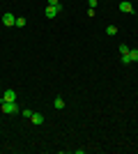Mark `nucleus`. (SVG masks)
<instances>
[{"instance_id": "nucleus-1", "label": "nucleus", "mask_w": 138, "mask_h": 154, "mask_svg": "<svg viewBox=\"0 0 138 154\" xmlns=\"http://www.w3.org/2000/svg\"><path fill=\"white\" fill-rule=\"evenodd\" d=\"M0 110L2 113H7V115H12V113H19V106H16V101H2L0 103Z\"/></svg>"}, {"instance_id": "nucleus-2", "label": "nucleus", "mask_w": 138, "mask_h": 154, "mask_svg": "<svg viewBox=\"0 0 138 154\" xmlns=\"http://www.w3.org/2000/svg\"><path fill=\"white\" fill-rule=\"evenodd\" d=\"M60 12H62V7H60V5H48L44 14H46V19H55Z\"/></svg>"}, {"instance_id": "nucleus-3", "label": "nucleus", "mask_w": 138, "mask_h": 154, "mask_svg": "<svg viewBox=\"0 0 138 154\" xmlns=\"http://www.w3.org/2000/svg\"><path fill=\"white\" fill-rule=\"evenodd\" d=\"M2 23H5L7 28H14V23H16V16H14L12 12H5V14H2Z\"/></svg>"}, {"instance_id": "nucleus-4", "label": "nucleus", "mask_w": 138, "mask_h": 154, "mask_svg": "<svg viewBox=\"0 0 138 154\" xmlns=\"http://www.w3.org/2000/svg\"><path fill=\"white\" fill-rule=\"evenodd\" d=\"M30 122H32L35 127H41V124H44V115H41V113H32V115H30Z\"/></svg>"}, {"instance_id": "nucleus-5", "label": "nucleus", "mask_w": 138, "mask_h": 154, "mask_svg": "<svg viewBox=\"0 0 138 154\" xmlns=\"http://www.w3.org/2000/svg\"><path fill=\"white\" fill-rule=\"evenodd\" d=\"M120 12H122V14H131L133 5H131V2H127V0H122V2H120Z\"/></svg>"}, {"instance_id": "nucleus-6", "label": "nucleus", "mask_w": 138, "mask_h": 154, "mask_svg": "<svg viewBox=\"0 0 138 154\" xmlns=\"http://www.w3.org/2000/svg\"><path fill=\"white\" fill-rule=\"evenodd\" d=\"M2 101H16V92H14V90H5V94H2Z\"/></svg>"}, {"instance_id": "nucleus-7", "label": "nucleus", "mask_w": 138, "mask_h": 154, "mask_svg": "<svg viewBox=\"0 0 138 154\" xmlns=\"http://www.w3.org/2000/svg\"><path fill=\"white\" fill-rule=\"evenodd\" d=\"M53 106H55V110H62V108H65V99H62V97H58V99L53 101Z\"/></svg>"}, {"instance_id": "nucleus-8", "label": "nucleus", "mask_w": 138, "mask_h": 154, "mask_svg": "<svg viewBox=\"0 0 138 154\" xmlns=\"http://www.w3.org/2000/svg\"><path fill=\"white\" fill-rule=\"evenodd\" d=\"M129 55H131V62H138V48H131Z\"/></svg>"}, {"instance_id": "nucleus-9", "label": "nucleus", "mask_w": 138, "mask_h": 154, "mask_svg": "<svg viewBox=\"0 0 138 154\" xmlns=\"http://www.w3.org/2000/svg\"><path fill=\"white\" fill-rule=\"evenodd\" d=\"M129 51H131V48H129V46H127V44H122V46H120V55H127V53H129Z\"/></svg>"}, {"instance_id": "nucleus-10", "label": "nucleus", "mask_w": 138, "mask_h": 154, "mask_svg": "<svg viewBox=\"0 0 138 154\" xmlns=\"http://www.w3.org/2000/svg\"><path fill=\"white\" fill-rule=\"evenodd\" d=\"M106 32L113 37V35H118V28H115V26H108V28H106Z\"/></svg>"}, {"instance_id": "nucleus-11", "label": "nucleus", "mask_w": 138, "mask_h": 154, "mask_svg": "<svg viewBox=\"0 0 138 154\" xmlns=\"http://www.w3.org/2000/svg\"><path fill=\"white\" fill-rule=\"evenodd\" d=\"M21 113H23V117H28V120H30V115H32L35 110H30V108H23V110H21Z\"/></svg>"}, {"instance_id": "nucleus-12", "label": "nucleus", "mask_w": 138, "mask_h": 154, "mask_svg": "<svg viewBox=\"0 0 138 154\" xmlns=\"http://www.w3.org/2000/svg\"><path fill=\"white\" fill-rule=\"evenodd\" d=\"M14 26H16V28H23V26H26V19H21V16H19V19H16V23H14Z\"/></svg>"}, {"instance_id": "nucleus-13", "label": "nucleus", "mask_w": 138, "mask_h": 154, "mask_svg": "<svg viewBox=\"0 0 138 154\" xmlns=\"http://www.w3.org/2000/svg\"><path fill=\"white\" fill-rule=\"evenodd\" d=\"M122 64H131V55L127 53V55H122Z\"/></svg>"}, {"instance_id": "nucleus-14", "label": "nucleus", "mask_w": 138, "mask_h": 154, "mask_svg": "<svg viewBox=\"0 0 138 154\" xmlns=\"http://www.w3.org/2000/svg\"><path fill=\"white\" fill-rule=\"evenodd\" d=\"M87 16H90V19H94V16H97V9H92V7H90V9H87Z\"/></svg>"}, {"instance_id": "nucleus-15", "label": "nucleus", "mask_w": 138, "mask_h": 154, "mask_svg": "<svg viewBox=\"0 0 138 154\" xmlns=\"http://www.w3.org/2000/svg\"><path fill=\"white\" fill-rule=\"evenodd\" d=\"M48 5H60V0H48Z\"/></svg>"}]
</instances>
